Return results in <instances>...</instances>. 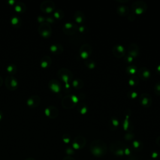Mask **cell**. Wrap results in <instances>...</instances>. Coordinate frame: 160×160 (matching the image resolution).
Returning <instances> with one entry per match:
<instances>
[{
    "label": "cell",
    "instance_id": "cell-1",
    "mask_svg": "<svg viewBox=\"0 0 160 160\" xmlns=\"http://www.w3.org/2000/svg\"><path fill=\"white\" fill-rule=\"evenodd\" d=\"M107 146L103 141L98 140L91 143L90 150L91 153L96 157H101L106 154L107 152Z\"/></svg>",
    "mask_w": 160,
    "mask_h": 160
},
{
    "label": "cell",
    "instance_id": "cell-2",
    "mask_svg": "<svg viewBox=\"0 0 160 160\" xmlns=\"http://www.w3.org/2000/svg\"><path fill=\"white\" fill-rule=\"evenodd\" d=\"M58 77L65 82L66 89H69L70 87L69 81L71 80L73 77L71 73L67 69L62 68L58 71Z\"/></svg>",
    "mask_w": 160,
    "mask_h": 160
},
{
    "label": "cell",
    "instance_id": "cell-3",
    "mask_svg": "<svg viewBox=\"0 0 160 160\" xmlns=\"http://www.w3.org/2000/svg\"><path fill=\"white\" fill-rule=\"evenodd\" d=\"M38 32L39 35L43 38H49L51 36L52 29L49 23L47 22H44L41 23L38 28Z\"/></svg>",
    "mask_w": 160,
    "mask_h": 160
},
{
    "label": "cell",
    "instance_id": "cell-4",
    "mask_svg": "<svg viewBox=\"0 0 160 160\" xmlns=\"http://www.w3.org/2000/svg\"><path fill=\"white\" fill-rule=\"evenodd\" d=\"M18 81L14 75H8L5 79V86L10 91L16 90L18 87Z\"/></svg>",
    "mask_w": 160,
    "mask_h": 160
},
{
    "label": "cell",
    "instance_id": "cell-5",
    "mask_svg": "<svg viewBox=\"0 0 160 160\" xmlns=\"http://www.w3.org/2000/svg\"><path fill=\"white\" fill-rule=\"evenodd\" d=\"M147 8V5L144 2L138 1L136 2L132 6V9L134 13L136 15H141L146 11Z\"/></svg>",
    "mask_w": 160,
    "mask_h": 160
},
{
    "label": "cell",
    "instance_id": "cell-6",
    "mask_svg": "<svg viewBox=\"0 0 160 160\" xmlns=\"http://www.w3.org/2000/svg\"><path fill=\"white\" fill-rule=\"evenodd\" d=\"M41 10L46 14H49L52 13L55 9V5L54 3L50 0L43 2L40 5Z\"/></svg>",
    "mask_w": 160,
    "mask_h": 160
},
{
    "label": "cell",
    "instance_id": "cell-7",
    "mask_svg": "<svg viewBox=\"0 0 160 160\" xmlns=\"http://www.w3.org/2000/svg\"><path fill=\"white\" fill-rule=\"evenodd\" d=\"M63 32L67 35H72L76 33L78 28L76 24L71 23H66L63 28Z\"/></svg>",
    "mask_w": 160,
    "mask_h": 160
},
{
    "label": "cell",
    "instance_id": "cell-8",
    "mask_svg": "<svg viewBox=\"0 0 160 160\" xmlns=\"http://www.w3.org/2000/svg\"><path fill=\"white\" fill-rule=\"evenodd\" d=\"M41 102V98L38 95H33L27 100V105L32 108L38 107Z\"/></svg>",
    "mask_w": 160,
    "mask_h": 160
},
{
    "label": "cell",
    "instance_id": "cell-9",
    "mask_svg": "<svg viewBox=\"0 0 160 160\" xmlns=\"http://www.w3.org/2000/svg\"><path fill=\"white\" fill-rule=\"evenodd\" d=\"M140 101L141 105L144 107H150L152 104V99L150 95L143 93L140 96Z\"/></svg>",
    "mask_w": 160,
    "mask_h": 160
},
{
    "label": "cell",
    "instance_id": "cell-10",
    "mask_svg": "<svg viewBox=\"0 0 160 160\" xmlns=\"http://www.w3.org/2000/svg\"><path fill=\"white\" fill-rule=\"evenodd\" d=\"M45 114L50 118L54 119L58 116L59 111H58V110L56 107L53 106H50L45 110Z\"/></svg>",
    "mask_w": 160,
    "mask_h": 160
},
{
    "label": "cell",
    "instance_id": "cell-11",
    "mask_svg": "<svg viewBox=\"0 0 160 160\" xmlns=\"http://www.w3.org/2000/svg\"><path fill=\"white\" fill-rule=\"evenodd\" d=\"M91 52V49L88 45H83L80 49V56L83 60H86Z\"/></svg>",
    "mask_w": 160,
    "mask_h": 160
},
{
    "label": "cell",
    "instance_id": "cell-12",
    "mask_svg": "<svg viewBox=\"0 0 160 160\" xmlns=\"http://www.w3.org/2000/svg\"><path fill=\"white\" fill-rule=\"evenodd\" d=\"M49 88L54 93H58L61 91V84L57 80H52L48 83Z\"/></svg>",
    "mask_w": 160,
    "mask_h": 160
},
{
    "label": "cell",
    "instance_id": "cell-13",
    "mask_svg": "<svg viewBox=\"0 0 160 160\" xmlns=\"http://www.w3.org/2000/svg\"><path fill=\"white\" fill-rule=\"evenodd\" d=\"M137 74H138V76L141 80H147L151 76L150 71L146 68H140L138 71Z\"/></svg>",
    "mask_w": 160,
    "mask_h": 160
},
{
    "label": "cell",
    "instance_id": "cell-14",
    "mask_svg": "<svg viewBox=\"0 0 160 160\" xmlns=\"http://www.w3.org/2000/svg\"><path fill=\"white\" fill-rule=\"evenodd\" d=\"M113 53L116 58H121L125 54V49L122 45H116L113 48Z\"/></svg>",
    "mask_w": 160,
    "mask_h": 160
},
{
    "label": "cell",
    "instance_id": "cell-15",
    "mask_svg": "<svg viewBox=\"0 0 160 160\" xmlns=\"http://www.w3.org/2000/svg\"><path fill=\"white\" fill-rule=\"evenodd\" d=\"M52 63V60L50 56H44L40 60V66L42 68H48L51 66Z\"/></svg>",
    "mask_w": 160,
    "mask_h": 160
},
{
    "label": "cell",
    "instance_id": "cell-16",
    "mask_svg": "<svg viewBox=\"0 0 160 160\" xmlns=\"http://www.w3.org/2000/svg\"><path fill=\"white\" fill-rule=\"evenodd\" d=\"M129 56L135 58L139 55V48L135 44L130 45L128 47V54Z\"/></svg>",
    "mask_w": 160,
    "mask_h": 160
},
{
    "label": "cell",
    "instance_id": "cell-17",
    "mask_svg": "<svg viewBox=\"0 0 160 160\" xmlns=\"http://www.w3.org/2000/svg\"><path fill=\"white\" fill-rule=\"evenodd\" d=\"M75 104L73 103L70 95L65 96L62 101V106L66 109H70L75 106Z\"/></svg>",
    "mask_w": 160,
    "mask_h": 160
},
{
    "label": "cell",
    "instance_id": "cell-18",
    "mask_svg": "<svg viewBox=\"0 0 160 160\" xmlns=\"http://www.w3.org/2000/svg\"><path fill=\"white\" fill-rule=\"evenodd\" d=\"M50 50L51 52H52L54 54H60L63 52V48L61 45L54 44V45H52L50 47Z\"/></svg>",
    "mask_w": 160,
    "mask_h": 160
},
{
    "label": "cell",
    "instance_id": "cell-19",
    "mask_svg": "<svg viewBox=\"0 0 160 160\" xmlns=\"http://www.w3.org/2000/svg\"><path fill=\"white\" fill-rule=\"evenodd\" d=\"M26 5L22 2H18L14 5V9L18 13H23L26 11Z\"/></svg>",
    "mask_w": 160,
    "mask_h": 160
},
{
    "label": "cell",
    "instance_id": "cell-20",
    "mask_svg": "<svg viewBox=\"0 0 160 160\" xmlns=\"http://www.w3.org/2000/svg\"><path fill=\"white\" fill-rule=\"evenodd\" d=\"M10 23L15 28H19L21 25V20L18 17H13L11 19Z\"/></svg>",
    "mask_w": 160,
    "mask_h": 160
},
{
    "label": "cell",
    "instance_id": "cell-21",
    "mask_svg": "<svg viewBox=\"0 0 160 160\" xmlns=\"http://www.w3.org/2000/svg\"><path fill=\"white\" fill-rule=\"evenodd\" d=\"M75 20L77 23L78 24L82 23L84 20L83 14L80 11H76L75 14Z\"/></svg>",
    "mask_w": 160,
    "mask_h": 160
},
{
    "label": "cell",
    "instance_id": "cell-22",
    "mask_svg": "<svg viewBox=\"0 0 160 160\" xmlns=\"http://www.w3.org/2000/svg\"><path fill=\"white\" fill-rule=\"evenodd\" d=\"M74 143H77L80 146V148H83L84 147L86 144V140L83 136H78L75 139Z\"/></svg>",
    "mask_w": 160,
    "mask_h": 160
},
{
    "label": "cell",
    "instance_id": "cell-23",
    "mask_svg": "<svg viewBox=\"0 0 160 160\" xmlns=\"http://www.w3.org/2000/svg\"><path fill=\"white\" fill-rule=\"evenodd\" d=\"M117 13L120 16H125L128 13V8L125 6H120L117 8Z\"/></svg>",
    "mask_w": 160,
    "mask_h": 160
},
{
    "label": "cell",
    "instance_id": "cell-24",
    "mask_svg": "<svg viewBox=\"0 0 160 160\" xmlns=\"http://www.w3.org/2000/svg\"><path fill=\"white\" fill-rule=\"evenodd\" d=\"M6 71L9 73V75H14L17 71V67L15 65H9L6 67Z\"/></svg>",
    "mask_w": 160,
    "mask_h": 160
},
{
    "label": "cell",
    "instance_id": "cell-25",
    "mask_svg": "<svg viewBox=\"0 0 160 160\" xmlns=\"http://www.w3.org/2000/svg\"><path fill=\"white\" fill-rule=\"evenodd\" d=\"M64 17V13L63 12V11L60 10V9H58L54 11V18H56V20H61Z\"/></svg>",
    "mask_w": 160,
    "mask_h": 160
},
{
    "label": "cell",
    "instance_id": "cell-26",
    "mask_svg": "<svg viewBox=\"0 0 160 160\" xmlns=\"http://www.w3.org/2000/svg\"><path fill=\"white\" fill-rule=\"evenodd\" d=\"M127 72L128 73L131 75H135L136 72H137V69H136V67L134 65H131V66H129L127 69Z\"/></svg>",
    "mask_w": 160,
    "mask_h": 160
},
{
    "label": "cell",
    "instance_id": "cell-27",
    "mask_svg": "<svg viewBox=\"0 0 160 160\" xmlns=\"http://www.w3.org/2000/svg\"><path fill=\"white\" fill-rule=\"evenodd\" d=\"M72 85L76 89H80L83 86L82 81L80 80H75L72 82Z\"/></svg>",
    "mask_w": 160,
    "mask_h": 160
},
{
    "label": "cell",
    "instance_id": "cell-28",
    "mask_svg": "<svg viewBox=\"0 0 160 160\" xmlns=\"http://www.w3.org/2000/svg\"><path fill=\"white\" fill-rule=\"evenodd\" d=\"M129 115L127 114L126 116V118L125 120L124 121L123 126V129L125 131H128L129 129Z\"/></svg>",
    "mask_w": 160,
    "mask_h": 160
},
{
    "label": "cell",
    "instance_id": "cell-29",
    "mask_svg": "<svg viewBox=\"0 0 160 160\" xmlns=\"http://www.w3.org/2000/svg\"><path fill=\"white\" fill-rule=\"evenodd\" d=\"M154 93L156 95L160 96V81H158L154 86Z\"/></svg>",
    "mask_w": 160,
    "mask_h": 160
},
{
    "label": "cell",
    "instance_id": "cell-30",
    "mask_svg": "<svg viewBox=\"0 0 160 160\" xmlns=\"http://www.w3.org/2000/svg\"><path fill=\"white\" fill-rule=\"evenodd\" d=\"M136 80V79H135L134 77L132 78L131 79L129 80V81H128V83L130 86H134L135 85H136V84L138 83V81H135Z\"/></svg>",
    "mask_w": 160,
    "mask_h": 160
},
{
    "label": "cell",
    "instance_id": "cell-31",
    "mask_svg": "<svg viewBox=\"0 0 160 160\" xmlns=\"http://www.w3.org/2000/svg\"><path fill=\"white\" fill-rule=\"evenodd\" d=\"M133 138H134V135L133 133H128L125 136V138L127 141L132 140Z\"/></svg>",
    "mask_w": 160,
    "mask_h": 160
},
{
    "label": "cell",
    "instance_id": "cell-32",
    "mask_svg": "<svg viewBox=\"0 0 160 160\" xmlns=\"http://www.w3.org/2000/svg\"><path fill=\"white\" fill-rule=\"evenodd\" d=\"M80 112L82 115H84L86 114V113L88 112V108H87L86 106L83 105L80 109Z\"/></svg>",
    "mask_w": 160,
    "mask_h": 160
},
{
    "label": "cell",
    "instance_id": "cell-33",
    "mask_svg": "<svg viewBox=\"0 0 160 160\" xmlns=\"http://www.w3.org/2000/svg\"><path fill=\"white\" fill-rule=\"evenodd\" d=\"M70 96H71V100L73 101V103L75 105H76L77 103H78L79 99H78V98L76 95H70Z\"/></svg>",
    "mask_w": 160,
    "mask_h": 160
},
{
    "label": "cell",
    "instance_id": "cell-34",
    "mask_svg": "<svg viewBox=\"0 0 160 160\" xmlns=\"http://www.w3.org/2000/svg\"><path fill=\"white\" fill-rule=\"evenodd\" d=\"M111 123H112L113 126H114V127H117V126H118V125H119V121H118V120L117 119L114 118H113L111 119Z\"/></svg>",
    "mask_w": 160,
    "mask_h": 160
},
{
    "label": "cell",
    "instance_id": "cell-35",
    "mask_svg": "<svg viewBox=\"0 0 160 160\" xmlns=\"http://www.w3.org/2000/svg\"><path fill=\"white\" fill-rule=\"evenodd\" d=\"M63 141L65 143H69L70 141V137L68 135H64L63 136Z\"/></svg>",
    "mask_w": 160,
    "mask_h": 160
},
{
    "label": "cell",
    "instance_id": "cell-36",
    "mask_svg": "<svg viewBox=\"0 0 160 160\" xmlns=\"http://www.w3.org/2000/svg\"><path fill=\"white\" fill-rule=\"evenodd\" d=\"M95 63L93 62V61H90V63H88V64H87V66H88V68L90 69H93L95 68Z\"/></svg>",
    "mask_w": 160,
    "mask_h": 160
},
{
    "label": "cell",
    "instance_id": "cell-37",
    "mask_svg": "<svg viewBox=\"0 0 160 160\" xmlns=\"http://www.w3.org/2000/svg\"><path fill=\"white\" fill-rule=\"evenodd\" d=\"M126 61H127L128 63H132V62L133 61L134 58H133V57H132V56H130L128 55V56H126Z\"/></svg>",
    "mask_w": 160,
    "mask_h": 160
},
{
    "label": "cell",
    "instance_id": "cell-38",
    "mask_svg": "<svg viewBox=\"0 0 160 160\" xmlns=\"http://www.w3.org/2000/svg\"><path fill=\"white\" fill-rule=\"evenodd\" d=\"M140 143L138 141H135L133 142V147L135 148H138L140 146Z\"/></svg>",
    "mask_w": 160,
    "mask_h": 160
},
{
    "label": "cell",
    "instance_id": "cell-39",
    "mask_svg": "<svg viewBox=\"0 0 160 160\" xmlns=\"http://www.w3.org/2000/svg\"><path fill=\"white\" fill-rule=\"evenodd\" d=\"M66 154H68V155H71V154H73L74 153L73 150L71 149V148H68L66 150Z\"/></svg>",
    "mask_w": 160,
    "mask_h": 160
},
{
    "label": "cell",
    "instance_id": "cell-40",
    "mask_svg": "<svg viewBox=\"0 0 160 160\" xmlns=\"http://www.w3.org/2000/svg\"><path fill=\"white\" fill-rule=\"evenodd\" d=\"M131 98H132V99H135L137 96H138V93L136 92H135V91H133L131 93V94L129 95Z\"/></svg>",
    "mask_w": 160,
    "mask_h": 160
},
{
    "label": "cell",
    "instance_id": "cell-41",
    "mask_svg": "<svg viewBox=\"0 0 160 160\" xmlns=\"http://www.w3.org/2000/svg\"><path fill=\"white\" fill-rule=\"evenodd\" d=\"M38 21L39 23H44V22L46 21V18H43V17H39L38 18Z\"/></svg>",
    "mask_w": 160,
    "mask_h": 160
},
{
    "label": "cell",
    "instance_id": "cell-42",
    "mask_svg": "<svg viewBox=\"0 0 160 160\" xmlns=\"http://www.w3.org/2000/svg\"><path fill=\"white\" fill-rule=\"evenodd\" d=\"M128 160H141V159L140 158H138V156H132L131 157H129Z\"/></svg>",
    "mask_w": 160,
    "mask_h": 160
},
{
    "label": "cell",
    "instance_id": "cell-43",
    "mask_svg": "<svg viewBox=\"0 0 160 160\" xmlns=\"http://www.w3.org/2000/svg\"><path fill=\"white\" fill-rule=\"evenodd\" d=\"M46 21H47V23H53L54 21V19H53L51 17H48V18H46Z\"/></svg>",
    "mask_w": 160,
    "mask_h": 160
},
{
    "label": "cell",
    "instance_id": "cell-44",
    "mask_svg": "<svg viewBox=\"0 0 160 160\" xmlns=\"http://www.w3.org/2000/svg\"><path fill=\"white\" fill-rule=\"evenodd\" d=\"M73 148L75 149V150H78V149L80 148L79 145L77 143H74V142H73Z\"/></svg>",
    "mask_w": 160,
    "mask_h": 160
},
{
    "label": "cell",
    "instance_id": "cell-45",
    "mask_svg": "<svg viewBox=\"0 0 160 160\" xmlns=\"http://www.w3.org/2000/svg\"><path fill=\"white\" fill-rule=\"evenodd\" d=\"M84 30H85V28H84V26H80V27L78 28V31H79L80 33L84 32Z\"/></svg>",
    "mask_w": 160,
    "mask_h": 160
},
{
    "label": "cell",
    "instance_id": "cell-46",
    "mask_svg": "<svg viewBox=\"0 0 160 160\" xmlns=\"http://www.w3.org/2000/svg\"><path fill=\"white\" fill-rule=\"evenodd\" d=\"M124 152H125V154H126V155H129V154H130V151H129V149L128 148H126L125 149Z\"/></svg>",
    "mask_w": 160,
    "mask_h": 160
},
{
    "label": "cell",
    "instance_id": "cell-47",
    "mask_svg": "<svg viewBox=\"0 0 160 160\" xmlns=\"http://www.w3.org/2000/svg\"><path fill=\"white\" fill-rule=\"evenodd\" d=\"M63 160H75L72 157H70V156H67V157H65L63 158Z\"/></svg>",
    "mask_w": 160,
    "mask_h": 160
},
{
    "label": "cell",
    "instance_id": "cell-48",
    "mask_svg": "<svg viewBox=\"0 0 160 160\" xmlns=\"http://www.w3.org/2000/svg\"><path fill=\"white\" fill-rule=\"evenodd\" d=\"M8 3H9L10 4V5H11V6L14 5V3L16 4V2H15V1H12V0H10V1H9Z\"/></svg>",
    "mask_w": 160,
    "mask_h": 160
},
{
    "label": "cell",
    "instance_id": "cell-49",
    "mask_svg": "<svg viewBox=\"0 0 160 160\" xmlns=\"http://www.w3.org/2000/svg\"><path fill=\"white\" fill-rule=\"evenodd\" d=\"M3 118V114L2 113V111L0 110V121H1Z\"/></svg>",
    "mask_w": 160,
    "mask_h": 160
},
{
    "label": "cell",
    "instance_id": "cell-50",
    "mask_svg": "<svg viewBox=\"0 0 160 160\" xmlns=\"http://www.w3.org/2000/svg\"><path fill=\"white\" fill-rule=\"evenodd\" d=\"M3 83V80L2 76H0V87L2 86Z\"/></svg>",
    "mask_w": 160,
    "mask_h": 160
},
{
    "label": "cell",
    "instance_id": "cell-51",
    "mask_svg": "<svg viewBox=\"0 0 160 160\" xmlns=\"http://www.w3.org/2000/svg\"><path fill=\"white\" fill-rule=\"evenodd\" d=\"M157 156H158V153H153V154H152V157L153 158H156V157H157Z\"/></svg>",
    "mask_w": 160,
    "mask_h": 160
},
{
    "label": "cell",
    "instance_id": "cell-52",
    "mask_svg": "<svg viewBox=\"0 0 160 160\" xmlns=\"http://www.w3.org/2000/svg\"><path fill=\"white\" fill-rule=\"evenodd\" d=\"M157 144L159 145V146H160V137H159L158 139H157Z\"/></svg>",
    "mask_w": 160,
    "mask_h": 160
},
{
    "label": "cell",
    "instance_id": "cell-53",
    "mask_svg": "<svg viewBox=\"0 0 160 160\" xmlns=\"http://www.w3.org/2000/svg\"><path fill=\"white\" fill-rule=\"evenodd\" d=\"M156 70H157V71H158V72L160 73V65H158V66H157V68H156Z\"/></svg>",
    "mask_w": 160,
    "mask_h": 160
},
{
    "label": "cell",
    "instance_id": "cell-54",
    "mask_svg": "<svg viewBox=\"0 0 160 160\" xmlns=\"http://www.w3.org/2000/svg\"><path fill=\"white\" fill-rule=\"evenodd\" d=\"M25 160H35V159L34 158H28L26 159Z\"/></svg>",
    "mask_w": 160,
    "mask_h": 160
}]
</instances>
